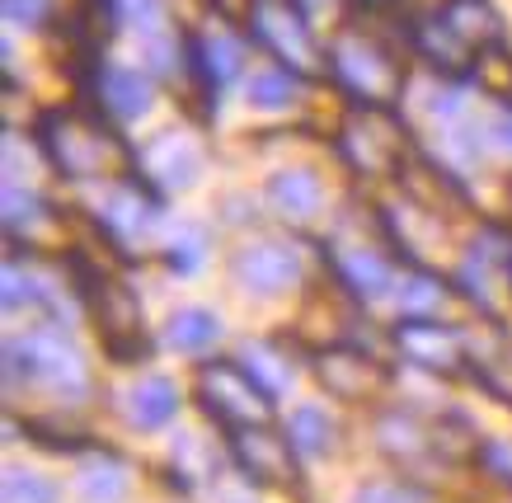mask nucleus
Masks as SVG:
<instances>
[{
	"mask_svg": "<svg viewBox=\"0 0 512 503\" xmlns=\"http://www.w3.org/2000/svg\"><path fill=\"white\" fill-rule=\"evenodd\" d=\"M287 442H292V452L301 456V461L325 456L329 447H334V424H329V414L315 405H301L292 419H287Z\"/></svg>",
	"mask_w": 512,
	"mask_h": 503,
	"instance_id": "obj_20",
	"label": "nucleus"
},
{
	"mask_svg": "<svg viewBox=\"0 0 512 503\" xmlns=\"http://www.w3.org/2000/svg\"><path fill=\"white\" fill-rule=\"evenodd\" d=\"M414 48H419V57L433 62L437 71H466V66H475V57H480L461 33L451 29V19L442 15V10L423 15L419 24H414Z\"/></svg>",
	"mask_w": 512,
	"mask_h": 503,
	"instance_id": "obj_14",
	"label": "nucleus"
},
{
	"mask_svg": "<svg viewBox=\"0 0 512 503\" xmlns=\"http://www.w3.org/2000/svg\"><path fill=\"white\" fill-rule=\"evenodd\" d=\"M94 104L109 113L113 123H132L151 109V80L141 71H127V66H104L94 76Z\"/></svg>",
	"mask_w": 512,
	"mask_h": 503,
	"instance_id": "obj_13",
	"label": "nucleus"
},
{
	"mask_svg": "<svg viewBox=\"0 0 512 503\" xmlns=\"http://www.w3.org/2000/svg\"><path fill=\"white\" fill-rule=\"evenodd\" d=\"M301 250L287 245V240H259V245H245L235 250L231 259V273L235 283L245 292H259V297H278L287 287L301 283Z\"/></svg>",
	"mask_w": 512,
	"mask_h": 503,
	"instance_id": "obj_7",
	"label": "nucleus"
},
{
	"mask_svg": "<svg viewBox=\"0 0 512 503\" xmlns=\"http://www.w3.org/2000/svg\"><path fill=\"white\" fill-rule=\"evenodd\" d=\"M5 503H57V489L38 480V475H24V471H10L5 480Z\"/></svg>",
	"mask_w": 512,
	"mask_h": 503,
	"instance_id": "obj_27",
	"label": "nucleus"
},
{
	"mask_svg": "<svg viewBox=\"0 0 512 503\" xmlns=\"http://www.w3.org/2000/svg\"><path fill=\"white\" fill-rule=\"evenodd\" d=\"M221 339V320L212 311H179L170 320V344L184 348V353H202V348H212Z\"/></svg>",
	"mask_w": 512,
	"mask_h": 503,
	"instance_id": "obj_22",
	"label": "nucleus"
},
{
	"mask_svg": "<svg viewBox=\"0 0 512 503\" xmlns=\"http://www.w3.org/2000/svg\"><path fill=\"white\" fill-rule=\"evenodd\" d=\"M395 348L414 367H423V372H451L456 362L466 358V344L447 325H437V320H409V325H400L395 330Z\"/></svg>",
	"mask_w": 512,
	"mask_h": 503,
	"instance_id": "obj_10",
	"label": "nucleus"
},
{
	"mask_svg": "<svg viewBox=\"0 0 512 503\" xmlns=\"http://www.w3.org/2000/svg\"><path fill=\"white\" fill-rule=\"evenodd\" d=\"M141 165L151 174V184H160V189H184L202 170V146L193 142V137H184V132H165V137H156V142L146 146Z\"/></svg>",
	"mask_w": 512,
	"mask_h": 503,
	"instance_id": "obj_12",
	"label": "nucleus"
},
{
	"mask_svg": "<svg viewBox=\"0 0 512 503\" xmlns=\"http://www.w3.org/2000/svg\"><path fill=\"white\" fill-rule=\"evenodd\" d=\"M198 400L226 428H254V424H264L273 395L249 377L240 362H207L198 377Z\"/></svg>",
	"mask_w": 512,
	"mask_h": 503,
	"instance_id": "obj_2",
	"label": "nucleus"
},
{
	"mask_svg": "<svg viewBox=\"0 0 512 503\" xmlns=\"http://www.w3.org/2000/svg\"><path fill=\"white\" fill-rule=\"evenodd\" d=\"M329 76L357 109H386L400 95V66L362 33H348L329 48Z\"/></svg>",
	"mask_w": 512,
	"mask_h": 503,
	"instance_id": "obj_1",
	"label": "nucleus"
},
{
	"mask_svg": "<svg viewBox=\"0 0 512 503\" xmlns=\"http://www.w3.org/2000/svg\"><path fill=\"white\" fill-rule=\"evenodd\" d=\"M5 372H10V381L71 386V381H80V353L62 334H29V339L5 344Z\"/></svg>",
	"mask_w": 512,
	"mask_h": 503,
	"instance_id": "obj_6",
	"label": "nucleus"
},
{
	"mask_svg": "<svg viewBox=\"0 0 512 503\" xmlns=\"http://www.w3.org/2000/svg\"><path fill=\"white\" fill-rule=\"evenodd\" d=\"M249 29L287 71H315V62H320L311 24L296 0H249Z\"/></svg>",
	"mask_w": 512,
	"mask_h": 503,
	"instance_id": "obj_4",
	"label": "nucleus"
},
{
	"mask_svg": "<svg viewBox=\"0 0 512 503\" xmlns=\"http://www.w3.org/2000/svg\"><path fill=\"white\" fill-rule=\"evenodd\" d=\"M127 414H132V424L137 428H165L179 414V391H174L165 377H146L132 386V395H127Z\"/></svg>",
	"mask_w": 512,
	"mask_h": 503,
	"instance_id": "obj_18",
	"label": "nucleus"
},
{
	"mask_svg": "<svg viewBox=\"0 0 512 503\" xmlns=\"http://www.w3.org/2000/svg\"><path fill=\"white\" fill-rule=\"evenodd\" d=\"M268 193H273V203H278L292 221H311L315 212L325 207V184H320L311 170H282V174H273Z\"/></svg>",
	"mask_w": 512,
	"mask_h": 503,
	"instance_id": "obj_17",
	"label": "nucleus"
},
{
	"mask_svg": "<svg viewBox=\"0 0 512 503\" xmlns=\"http://www.w3.org/2000/svg\"><path fill=\"white\" fill-rule=\"evenodd\" d=\"M315 377L325 381L339 400H372V395L381 391L386 372H381L372 358H362V353H348V348H325V353L315 358Z\"/></svg>",
	"mask_w": 512,
	"mask_h": 503,
	"instance_id": "obj_11",
	"label": "nucleus"
},
{
	"mask_svg": "<svg viewBox=\"0 0 512 503\" xmlns=\"http://www.w3.org/2000/svg\"><path fill=\"white\" fill-rule=\"evenodd\" d=\"M231 452L259 485H287V480L296 475L292 442L273 438V433H264L259 424L254 428H231Z\"/></svg>",
	"mask_w": 512,
	"mask_h": 503,
	"instance_id": "obj_9",
	"label": "nucleus"
},
{
	"mask_svg": "<svg viewBox=\"0 0 512 503\" xmlns=\"http://www.w3.org/2000/svg\"><path fill=\"white\" fill-rule=\"evenodd\" d=\"M104 226L113 236H137L151 226V193L141 184H118V189L104 198Z\"/></svg>",
	"mask_w": 512,
	"mask_h": 503,
	"instance_id": "obj_19",
	"label": "nucleus"
},
{
	"mask_svg": "<svg viewBox=\"0 0 512 503\" xmlns=\"http://www.w3.org/2000/svg\"><path fill=\"white\" fill-rule=\"evenodd\" d=\"M466 358L480 367V381L498 400H512V339L508 334H470L466 339Z\"/></svg>",
	"mask_w": 512,
	"mask_h": 503,
	"instance_id": "obj_16",
	"label": "nucleus"
},
{
	"mask_svg": "<svg viewBox=\"0 0 512 503\" xmlns=\"http://www.w3.org/2000/svg\"><path fill=\"white\" fill-rule=\"evenodd\" d=\"M339 151L357 174H395L404 160V132L386 109H353Z\"/></svg>",
	"mask_w": 512,
	"mask_h": 503,
	"instance_id": "obj_5",
	"label": "nucleus"
},
{
	"mask_svg": "<svg viewBox=\"0 0 512 503\" xmlns=\"http://www.w3.org/2000/svg\"><path fill=\"white\" fill-rule=\"evenodd\" d=\"M38 212H43L38 193H24L19 184H5V193H0V217H5V226H10V231H19V226L38 221Z\"/></svg>",
	"mask_w": 512,
	"mask_h": 503,
	"instance_id": "obj_26",
	"label": "nucleus"
},
{
	"mask_svg": "<svg viewBox=\"0 0 512 503\" xmlns=\"http://www.w3.org/2000/svg\"><path fill=\"white\" fill-rule=\"evenodd\" d=\"M0 15L19 29H38L47 19V0H0Z\"/></svg>",
	"mask_w": 512,
	"mask_h": 503,
	"instance_id": "obj_28",
	"label": "nucleus"
},
{
	"mask_svg": "<svg viewBox=\"0 0 512 503\" xmlns=\"http://www.w3.org/2000/svg\"><path fill=\"white\" fill-rule=\"evenodd\" d=\"M249 95H254L259 109H287L296 95V71H287V66H264L259 76L249 80Z\"/></svg>",
	"mask_w": 512,
	"mask_h": 503,
	"instance_id": "obj_24",
	"label": "nucleus"
},
{
	"mask_svg": "<svg viewBox=\"0 0 512 503\" xmlns=\"http://www.w3.org/2000/svg\"><path fill=\"white\" fill-rule=\"evenodd\" d=\"M38 297H43L38 283H29V273L19 268V259H10L5 273H0V306H5V311H24V306L38 301Z\"/></svg>",
	"mask_w": 512,
	"mask_h": 503,
	"instance_id": "obj_25",
	"label": "nucleus"
},
{
	"mask_svg": "<svg viewBox=\"0 0 512 503\" xmlns=\"http://www.w3.org/2000/svg\"><path fill=\"white\" fill-rule=\"evenodd\" d=\"M85 297H90V311L99 320V330L109 339V348L118 358H132L141 348V311L132 292L123 283H109V278H85Z\"/></svg>",
	"mask_w": 512,
	"mask_h": 503,
	"instance_id": "obj_8",
	"label": "nucleus"
},
{
	"mask_svg": "<svg viewBox=\"0 0 512 503\" xmlns=\"http://www.w3.org/2000/svg\"><path fill=\"white\" fill-rule=\"evenodd\" d=\"M442 15L451 19V29L461 33L475 52H484L498 38V15L484 5V0H447V5H442Z\"/></svg>",
	"mask_w": 512,
	"mask_h": 503,
	"instance_id": "obj_21",
	"label": "nucleus"
},
{
	"mask_svg": "<svg viewBox=\"0 0 512 503\" xmlns=\"http://www.w3.org/2000/svg\"><path fill=\"white\" fill-rule=\"evenodd\" d=\"M357 503H409V499H400L395 489H367V494H362Z\"/></svg>",
	"mask_w": 512,
	"mask_h": 503,
	"instance_id": "obj_29",
	"label": "nucleus"
},
{
	"mask_svg": "<svg viewBox=\"0 0 512 503\" xmlns=\"http://www.w3.org/2000/svg\"><path fill=\"white\" fill-rule=\"evenodd\" d=\"M43 151L66 179H94L113 165V142L99 123H80L71 113L43 118Z\"/></svg>",
	"mask_w": 512,
	"mask_h": 503,
	"instance_id": "obj_3",
	"label": "nucleus"
},
{
	"mask_svg": "<svg viewBox=\"0 0 512 503\" xmlns=\"http://www.w3.org/2000/svg\"><path fill=\"white\" fill-rule=\"evenodd\" d=\"M334 273L339 283L353 292V297H381L390 287V264L386 254H376L372 245H348V240H334Z\"/></svg>",
	"mask_w": 512,
	"mask_h": 503,
	"instance_id": "obj_15",
	"label": "nucleus"
},
{
	"mask_svg": "<svg viewBox=\"0 0 512 503\" xmlns=\"http://www.w3.org/2000/svg\"><path fill=\"white\" fill-rule=\"evenodd\" d=\"M240 367H245L249 377L259 381L268 395H278L287 381H292V367L278 358V348L273 344H249L245 353H240Z\"/></svg>",
	"mask_w": 512,
	"mask_h": 503,
	"instance_id": "obj_23",
	"label": "nucleus"
}]
</instances>
